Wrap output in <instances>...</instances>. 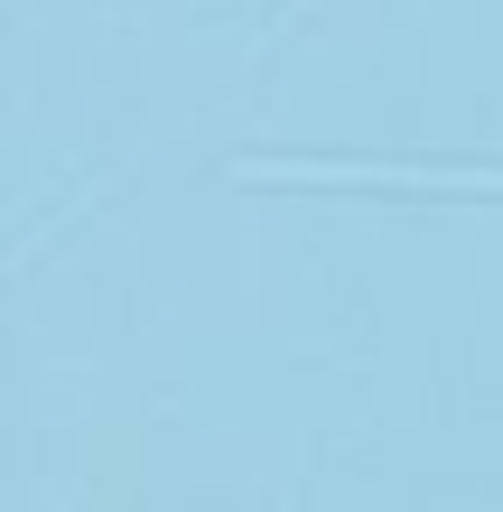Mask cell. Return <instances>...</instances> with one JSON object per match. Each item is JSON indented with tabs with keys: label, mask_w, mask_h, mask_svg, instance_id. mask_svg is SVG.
Returning a JSON list of instances; mask_svg holds the SVG:
<instances>
[{
	"label": "cell",
	"mask_w": 503,
	"mask_h": 512,
	"mask_svg": "<svg viewBox=\"0 0 503 512\" xmlns=\"http://www.w3.org/2000/svg\"><path fill=\"white\" fill-rule=\"evenodd\" d=\"M243 187H317V196H503L485 159H233Z\"/></svg>",
	"instance_id": "1"
},
{
	"label": "cell",
	"mask_w": 503,
	"mask_h": 512,
	"mask_svg": "<svg viewBox=\"0 0 503 512\" xmlns=\"http://www.w3.org/2000/svg\"><path fill=\"white\" fill-rule=\"evenodd\" d=\"M299 10H317V0H289V19H299Z\"/></svg>",
	"instance_id": "2"
}]
</instances>
